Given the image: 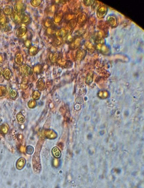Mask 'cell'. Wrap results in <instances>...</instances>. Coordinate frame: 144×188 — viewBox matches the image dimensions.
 <instances>
[{
	"instance_id": "cell-1",
	"label": "cell",
	"mask_w": 144,
	"mask_h": 188,
	"mask_svg": "<svg viewBox=\"0 0 144 188\" xmlns=\"http://www.w3.org/2000/svg\"><path fill=\"white\" fill-rule=\"evenodd\" d=\"M0 28L5 32L8 31L11 29L8 19L4 14H0Z\"/></svg>"
},
{
	"instance_id": "cell-2",
	"label": "cell",
	"mask_w": 144,
	"mask_h": 188,
	"mask_svg": "<svg viewBox=\"0 0 144 188\" xmlns=\"http://www.w3.org/2000/svg\"><path fill=\"white\" fill-rule=\"evenodd\" d=\"M15 11L18 13H21L25 11L26 8V5L21 1H18L15 4Z\"/></svg>"
},
{
	"instance_id": "cell-3",
	"label": "cell",
	"mask_w": 144,
	"mask_h": 188,
	"mask_svg": "<svg viewBox=\"0 0 144 188\" xmlns=\"http://www.w3.org/2000/svg\"><path fill=\"white\" fill-rule=\"evenodd\" d=\"M21 21L23 24H28L31 21V18L30 14L26 11H24L20 13Z\"/></svg>"
},
{
	"instance_id": "cell-4",
	"label": "cell",
	"mask_w": 144,
	"mask_h": 188,
	"mask_svg": "<svg viewBox=\"0 0 144 188\" xmlns=\"http://www.w3.org/2000/svg\"><path fill=\"white\" fill-rule=\"evenodd\" d=\"M27 28L25 26H21L16 30L15 34L17 36L22 37L25 35L27 32Z\"/></svg>"
},
{
	"instance_id": "cell-5",
	"label": "cell",
	"mask_w": 144,
	"mask_h": 188,
	"mask_svg": "<svg viewBox=\"0 0 144 188\" xmlns=\"http://www.w3.org/2000/svg\"><path fill=\"white\" fill-rule=\"evenodd\" d=\"M10 15L11 19L14 23L17 24H20L21 23L20 13H18L16 11H14Z\"/></svg>"
},
{
	"instance_id": "cell-6",
	"label": "cell",
	"mask_w": 144,
	"mask_h": 188,
	"mask_svg": "<svg viewBox=\"0 0 144 188\" xmlns=\"http://www.w3.org/2000/svg\"><path fill=\"white\" fill-rule=\"evenodd\" d=\"M22 71L24 74L26 75H32L33 73V69L28 65H23Z\"/></svg>"
},
{
	"instance_id": "cell-7",
	"label": "cell",
	"mask_w": 144,
	"mask_h": 188,
	"mask_svg": "<svg viewBox=\"0 0 144 188\" xmlns=\"http://www.w3.org/2000/svg\"><path fill=\"white\" fill-rule=\"evenodd\" d=\"M15 62L19 65H22L24 61L23 56L20 53H17L15 56Z\"/></svg>"
},
{
	"instance_id": "cell-8",
	"label": "cell",
	"mask_w": 144,
	"mask_h": 188,
	"mask_svg": "<svg viewBox=\"0 0 144 188\" xmlns=\"http://www.w3.org/2000/svg\"><path fill=\"white\" fill-rule=\"evenodd\" d=\"M29 49L28 53L31 56H34L36 55L38 53L39 50V48L36 45L32 46Z\"/></svg>"
},
{
	"instance_id": "cell-9",
	"label": "cell",
	"mask_w": 144,
	"mask_h": 188,
	"mask_svg": "<svg viewBox=\"0 0 144 188\" xmlns=\"http://www.w3.org/2000/svg\"><path fill=\"white\" fill-rule=\"evenodd\" d=\"M13 11V8L10 6H6L3 9V13L6 16L11 15Z\"/></svg>"
},
{
	"instance_id": "cell-10",
	"label": "cell",
	"mask_w": 144,
	"mask_h": 188,
	"mask_svg": "<svg viewBox=\"0 0 144 188\" xmlns=\"http://www.w3.org/2000/svg\"><path fill=\"white\" fill-rule=\"evenodd\" d=\"M11 72L10 68H6L3 71V75L5 78L7 79H9L11 76Z\"/></svg>"
},
{
	"instance_id": "cell-11",
	"label": "cell",
	"mask_w": 144,
	"mask_h": 188,
	"mask_svg": "<svg viewBox=\"0 0 144 188\" xmlns=\"http://www.w3.org/2000/svg\"><path fill=\"white\" fill-rule=\"evenodd\" d=\"M57 56L58 55L56 53H51L49 55V58L51 62L52 63L56 62L57 60Z\"/></svg>"
},
{
	"instance_id": "cell-12",
	"label": "cell",
	"mask_w": 144,
	"mask_h": 188,
	"mask_svg": "<svg viewBox=\"0 0 144 188\" xmlns=\"http://www.w3.org/2000/svg\"><path fill=\"white\" fill-rule=\"evenodd\" d=\"M43 68V66L41 64H37L34 66L33 70L35 72H40L42 71Z\"/></svg>"
},
{
	"instance_id": "cell-13",
	"label": "cell",
	"mask_w": 144,
	"mask_h": 188,
	"mask_svg": "<svg viewBox=\"0 0 144 188\" xmlns=\"http://www.w3.org/2000/svg\"><path fill=\"white\" fill-rule=\"evenodd\" d=\"M42 0H31V5L34 7H38L39 6L41 3L42 2Z\"/></svg>"
},
{
	"instance_id": "cell-14",
	"label": "cell",
	"mask_w": 144,
	"mask_h": 188,
	"mask_svg": "<svg viewBox=\"0 0 144 188\" xmlns=\"http://www.w3.org/2000/svg\"><path fill=\"white\" fill-rule=\"evenodd\" d=\"M25 45L26 47L29 49L30 47L32 46V42L31 41L29 40H26L25 41Z\"/></svg>"
},
{
	"instance_id": "cell-15",
	"label": "cell",
	"mask_w": 144,
	"mask_h": 188,
	"mask_svg": "<svg viewBox=\"0 0 144 188\" xmlns=\"http://www.w3.org/2000/svg\"><path fill=\"white\" fill-rule=\"evenodd\" d=\"M3 58L2 57V55H0V62H2V61Z\"/></svg>"
}]
</instances>
